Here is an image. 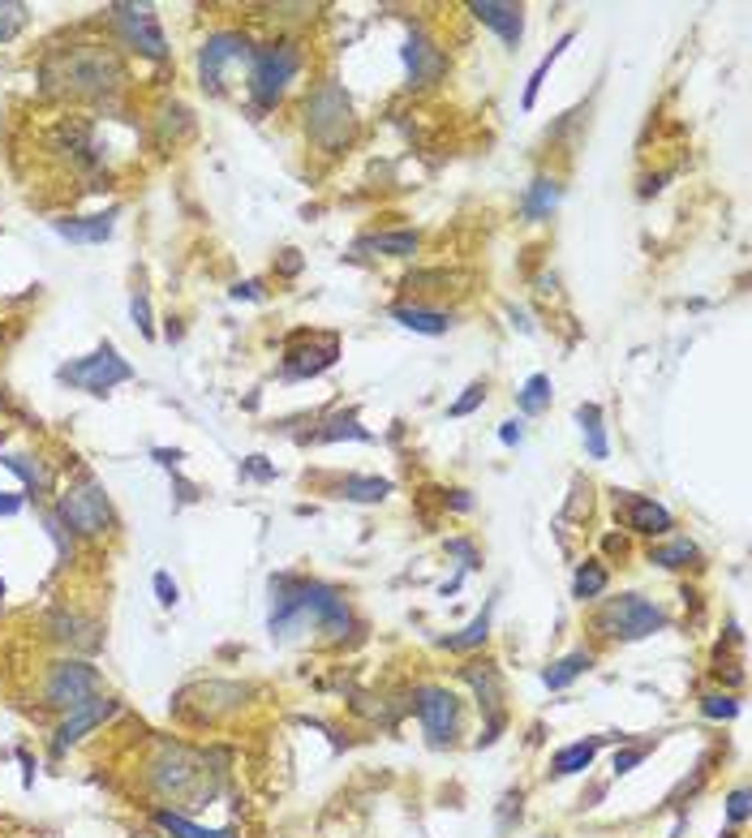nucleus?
I'll return each mask as SVG.
<instances>
[{
    "label": "nucleus",
    "instance_id": "nucleus-7",
    "mask_svg": "<svg viewBox=\"0 0 752 838\" xmlns=\"http://www.w3.org/2000/svg\"><path fill=\"white\" fill-rule=\"evenodd\" d=\"M56 379L70 383V388H78V392L104 396V392H113L117 383H129V379H134V365L120 358L113 344H99L91 358H78V361H70V365H61Z\"/></svg>",
    "mask_w": 752,
    "mask_h": 838
},
{
    "label": "nucleus",
    "instance_id": "nucleus-9",
    "mask_svg": "<svg viewBox=\"0 0 752 838\" xmlns=\"http://www.w3.org/2000/svg\"><path fill=\"white\" fill-rule=\"evenodd\" d=\"M250 56H254V47L250 40L241 35V31H215V35H206V43L199 47V78L206 91H224V70L229 65H250Z\"/></svg>",
    "mask_w": 752,
    "mask_h": 838
},
{
    "label": "nucleus",
    "instance_id": "nucleus-40",
    "mask_svg": "<svg viewBox=\"0 0 752 838\" xmlns=\"http://www.w3.org/2000/svg\"><path fill=\"white\" fill-rule=\"evenodd\" d=\"M156 594H159V606H177V581H172L168 572H156Z\"/></svg>",
    "mask_w": 752,
    "mask_h": 838
},
{
    "label": "nucleus",
    "instance_id": "nucleus-4",
    "mask_svg": "<svg viewBox=\"0 0 752 838\" xmlns=\"http://www.w3.org/2000/svg\"><path fill=\"white\" fill-rule=\"evenodd\" d=\"M301 70V52L297 43H267V47H254L250 56V99L258 108H276L279 95L288 91V82L297 78Z\"/></svg>",
    "mask_w": 752,
    "mask_h": 838
},
{
    "label": "nucleus",
    "instance_id": "nucleus-8",
    "mask_svg": "<svg viewBox=\"0 0 752 838\" xmlns=\"http://www.w3.org/2000/svg\"><path fill=\"white\" fill-rule=\"evenodd\" d=\"M95 692H99V671L91 662H78V658L52 662V671L43 679V701L52 710H74L82 701H91Z\"/></svg>",
    "mask_w": 752,
    "mask_h": 838
},
{
    "label": "nucleus",
    "instance_id": "nucleus-26",
    "mask_svg": "<svg viewBox=\"0 0 752 838\" xmlns=\"http://www.w3.org/2000/svg\"><path fill=\"white\" fill-rule=\"evenodd\" d=\"M392 495V481L388 478H345L340 481V499L349 503H379Z\"/></svg>",
    "mask_w": 752,
    "mask_h": 838
},
{
    "label": "nucleus",
    "instance_id": "nucleus-35",
    "mask_svg": "<svg viewBox=\"0 0 752 838\" xmlns=\"http://www.w3.org/2000/svg\"><path fill=\"white\" fill-rule=\"evenodd\" d=\"M22 22H27V4H0V40H13Z\"/></svg>",
    "mask_w": 752,
    "mask_h": 838
},
{
    "label": "nucleus",
    "instance_id": "nucleus-19",
    "mask_svg": "<svg viewBox=\"0 0 752 838\" xmlns=\"http://www.w3.org/2000/svg\"><path fill=\"white\" fill-rule=\"evenodd\" d=\"M392 319L417 336H447L452 331V315L443 310H426V306H392Z\"/></svg>",
    "mask_w": 752,
    "mask_h": 838
},
{
    "label": "nucleus",
    "instance_id": "nucleus-21",
    "mask_svg": "<svg viewBox=\"0 0 752 838\" xmlns=\"http://www.w3.org/2000/svg\"><path fill=\"white\" fill-rule=\"evenodd\" d=\"M554 206H559V181L538 177V181L525 190V199H520V215H525V220H547Z\"/></svg>",
    "mask_w": 752,
    "mask_h": 838
},
{
    "label": "nucleus",
    "instance_id": "nucleus-14",
    "mask_svg": "<svg viewBox=\"0 0 752 838\" xmlns=\"http://www.w3.org/2000/svg\"><path fill=\"white\" fill-rule=\"evenodd\" d=\"M469 13H474L481 26H490L508 47H516L520 35H525V9L512 4V0H474Z\"/></svg>",
    "mask_w": 752,
    "mask_h": 838
},
{
    "label": "nucleus",
    "instance_id": "nucleus-22",
    "mask_svg": "<svg viewBox=\"0 0 752 838\" xmlns=\"http://www.w3.org/2000/svg\"><path fill=\"white\" fill-rule=\"evenodd\" d=\"M357 254H388V258H413L417 237L413 233H374V237L357 241Z\"/></svg>",
    "mask_w": 752,
    "mask_h": 838
},
{
    "label": "nucleus",
    "instance_id": "nucleus-34",
    "mask_svg": "<svg viewBox=\"0 0 752 838\" xmlns=\"http://www.w3.org/2000/svg\"><path fill=\"white\" fill-rule=\"evenodd\" d=\"M701 714H706V719H735V714H740V701L727 697V692H710V697L701 701Z\"/></svg>",
    "mask_w": 752,
    "mask_h": 838
},
{
    "label": "nucleus",
    "instance_id": "nucleus-31",
    "mask_svg": "<svg viewBox=\"0 0 752 838\" xmlns=\"http://www.w3.org/2000/svg\"><path fill=\"white\" fill-rule=\"evenodd\" d=\"M568 43H572V31H568V35H563V40H559V43H554L551 52H547V56L538 61V70L529 74V86H525V108H533V99H538V91H542V82H547V74H551V65H554V61H559V56H563V47H568Z\"/></svg>",
    "mask_w": 752,
    "mask_h": 838
},
{
    "label": "nucleus",
    "instance_id": "nucleus-37",
    "mask_svg": "<svg viewBox=\"0 0 752 838\" xmlns=\"http://www.w3.org/2000/svg\"><path fill=\"white\" fill-rule=\"evenodd\" d=\"M649 757V744H636V749H624V753H615V774H628L636 770L640 761Z\"/></svg>",
    "mask_w": 752,
    "mask_h": 838
},
{
    "label": "nucleus",
    "instance_id": "nucleus-11",
    "mask_svg": "<svg viewBox=\"0 0 752 838\" xmlns=\"http://www.w3.org/2000/svg\"><path fill=\"white\" fill-rule=\"evenodd\" d=\"M113 22H117L120 40L129 43L134 52H142L151 61L168 56V40L159 31V18L151 4H113Z\"/></svg>",
    "mask_w": 752,
    "mask_h": 838
},
{
    "label": "nucleus",
    "instance_id": "nucleus-2",
    "mask_svg": "<svg viewBox=\"0 0 752 838\" xmlns=\"http://www.w3.org/2000/svg\"><path fill=\"white\" fill-rule=\"evenodd\" d=\"M43 82H47V91H65V95H104L120 82V65L108 47L82 43V47L52 56L43 65Z\"/></svg>",
    "mask_w": 752,
    "mask_h": 838
},
{
    "label": "nucleus",
    "instance_id": "nucleus-17",
    "mask_svg": "<svg viewBox=\"0 0 752 838\" xmlns=\"http://www.w3.org/2000/svg\"><path fill=\"white\" fill-rule=\"evenodd\" d=\"M113 224H117V211L108 215H78V220H52V229L65 241H78V245H99V241L113 237Z\"/></svg>",
    "mask_w": 752,
    "mask_h": 838
},
{
    "label": "nucleus",
    "instance_id": "nucleus-39",
    "mask_svg": "<svg viewBox=\"0 0 752 838\" xmlns=\"http://www.w3.org/2000/svg\"><path fill=\"white\" fill-rule=\"evenodd\" d=\"M129 310H134V319H138V327H142V336H156V327H151V301H147L142 293L129 301Z\"/></svg>",
    "mask_w": 752,
    "mask_h": 838
},
{
    "label": "nucleus",
    "instance_id": "nucleus-27",
    "mask_svg": "<svg viewBox=\"0 0 752 838\" xmlns=\"http://www.w3.org/2000/svg\"><path fill=\"white\" fill-rule=\"evenodd\" d=\"M606 581H611V576H606V567L590 559V563H581V567H576V576H572V594H576L581 602H590V598H597V594L606 590Z\"/></svg>",
    "mask_w": 752,
    "mask_h": 838
},
{
    "label": "nucleus",
    "instance_id": "nucleus-24",
    "mask_svg": "<svg viewBox=\"0 0 752 838\" xmlns=\"http://www.w3.org/2000/svg\"><path fill=\"white\" fill-rule=\"evenodd\" d=\"M576 422H581V435H585V447L594 460H606V431H602V409L597 404H576Z\"/></svg>",
    "mask_w": 752,
    "mask_h": 838
},
{
    "label": "nucleus",
    "instance_id": "nucleus-23",
    "mask_svg": "<svg viewBox=\"0 0 752 838\" xmlns=\"http://www.w3.org/2000/svg\"><path fill=\"white\" fill-rule=\"evenodd\" d=\"M590 667H594V654H585V649H576V654H568V658H559L554 667H547V671H542V683H547V688H554V692H559V688H568L572 679H581V676H585Z\"/></svg>",
    "mask_w": 752,
    "mask_h": 838
},
{
    "label": "nucleus",
    "instance_id": "nucleus-18",
    "mask_svg": "<svg viewBox=\"0 0 752 838\" xmlns=\"http://www.w3.org/2000/svg\"><path fill=\"white\" fill-rule=\"evenodd\" d=\"M465 683L477 692V706H481L490 719H499V701H504V679H499V671H495L490 662H474V667H465Z\"/></svg>",
    "mask_w": 752,
    "mask_h": 838
},
{
    "label": "nucleus",
    "instance_id": "nucleus-13",
    "mask_svg": "<svg viewBox=\"0 0 752 838\" xmlns=\"http://www.w3.org/2000/svg\"><path fill=\"white\" fill-rule=\"evenodd\" d=\"M443 70H447V56H443L422 31H413V35L404 40V74H409V86H417V91H422V86H435V82L443 78Z\"/></svg>",
    "mask_w": 752,
    "mask_h": 838
},
{
    "label": "nucleus",
    "instance_id": "nucleus-16",
    "mask_svg": "<svg viewBox=\"0 0 752 838\" xmlns=\"http://www.w3.org/2000/svg\"><path fill=\"white\" fill-rule=\"evenodd\" d=\"M624 508H628V529H636V533L663 538V533H671V529H675L671 512H667L663 503L645 499V495H624Z\"/></svg>",
    "mask_w": 752,
    "mask_h": 838
},
{
    "label": "nucleus",
    "instance_id": "nucleus-25",
    "mask_svg": "<svg viewBox=\"0 0 752 838\" xmlns=\"http://www.w3.org/2000/svg\"><path fill=\"white\" fill-rule=\"evenodd\" d=\"M156 826L168 838H233L229 830H202V826H194L190 817L172 813V808H156Z\"/></svg>",
    "mask_w": 752,
    "mask_h": 838
},
{
    "label": "nucleus",
    "instance_id": "nucleus-12",
    "mask_svg": "<svg viewBox=\"0 0 752 838\" xmlns=\"http://www.w3.org/2000/svg\"><path fill=\"white\" fill-rule=\"evenodd\" d=\"M117 714V701L113 697H91V701H82V706H74V710H65V719H61V726H56V740H52V749L56 753H65V749H74L86 731H95L99 722H108Z\"/></svg>",
    "mask_w": 752,
    "mask_h": 838
},
{
    "label": "nucleus",
    "instance_id": "nucleus-41",
    "mask_svg": "<svg viewBox=\"0 0 752 838\" xmlns=\"http://www.w3.org/2000/svg\"><path fill=\"white\" fill-rule=\"evenodd\" d=\"M520 439H525V426H520V422H504V426H499V443L516 447Z\"/></svg>",
    "mask_w": 752,
    "mask_h": 838
},
{
    "label": "nucleus",
    "instance_id": "nucleus-15",
    "mask_svg": "<svg viewBox=\"0 0 752 838\" xmlns=\"http://www.w3.org/2000/svg\"><path fill=\"white\" fill-rule=\"evenodd\" d=\"M340 358V340L336 336H310V349H288L284 358V374L288 379H306V374H322L331 361Z\"/></svg>",
    "mask_w": 752,
    "mask_h": 838
},
{
    "label": "nucleus",
    "instance_id": "nucleus-42",
    "mask_svg": "<svg viewBox=\"0 0 752 838\" xmlns=\"http://www.w3.org/2000/svg\"><path fill=\"white\" fill-rule=\"evenodd\" d=\"M22 508V495H9V490H0V517H13Z\"/></svg>",
    "mask_w": 752,
    "mask_h": 838
},
{
    "label": "nucleus",
    "instance_id": "nucleus-3",
    "mask_svg": "<svg viewBox=\"0 0 752 838\" xmlns=\"http://www.w3.org/2000/svg\"><path fill=\"white\" fill-rule=\"evenodd\" d=\"M306 134L322 151H340L353 138V104L336 78H322L306 99Z\"/></svg>",
    "mask_w": 752,
    "mask_h": 838
},
{
    "label": "nucleus",
    "instance_id": "nucleus-6",
    "mask_svg": "<svg viewBox=\"0 0 752 838\" xmlns=\"http://www.w3.org/2000/svg\"><path fill=\"white\" fill-rule=\"evenodd\" d=\"M56 524H70L82 538H95L113 524V503H108V490L95 478H82L78 486H70L56 503Z\"/></svg>",
    "mask_w": 752,
    "mask_h": 838
},
{
    "label": "nucleus",
    "instance_id": "nucleus-32",
    "mask_svg": "<svg viewBox=\"0 0 752 838\" xmlns=\"http://www.w3.org/2000/svg\"><path fill=\"white\" fill-rule=\"evenodd\" d=\"M486 633H490V606L477 615L469 628H460L456 637H443V649H456V654H460V649H474V645L486 640Z\"/></svg>",
    "mask_w": 752,
    "mask_h": 838
},
{
    "label": "nucleus",
    "instance_id": "nucleus-33",
    "mask_svg": "<svg viewBox=\"0 0 752 838\" xmlns=\"http://www.w3.org/2000/svg\"><path fill=\"white\" fill-rule=\"evenodd\" d=\"M4 465H9V469H13L18 478L27 481V490H31V495H35V490H43V486H47V474H43L40 465H31L27 456H4Z\"/></svg>",
    "mask_w": 752,
    "mask_h": 838
},
{
    "label": "nucleus",
    "instance_id": "nucleus-29",
    "mask_svg": "<svg viewBox=\"0 0 752 838\" xmlns=\"http://www.w3.org/2000/svg\"><path fill=\"white\" fill-rule=\"evenodd\" d=\"M318 439L322 443H336V439H357V443H366L370 439V431L357 422V413H336L322 431H318Z\"/></svg>",
    "mask_w": 752,
    "mask_h": 838
},
{
    "label": "nucleus",
    "instance_id": "nucleus-1",
    "mask_svg": "<svg viewBox=\"0 0 752 838\" xmlns=\"http://www.w3.org/2000/svg\"><path fill=\"white\" fill-rule=\"evenodd\" d=\"M310 628L327 633L331 640L349 637V628H353L349 602L322 581L276 576L272 581V637L288 640L297 633H310Z\"/></svg>",
    "mask_w": 752,
    "mask_h": 838
},
{
    "label": "nucleus",
    "instance_id": "nucleus-30",
    "mask_svg": "<svg viewBox=\"0 0 752 838\" xmlns=\"http://www.w3.org/2000/svg\"><path fill=\"white\" fill-rule=\"evenodd\" d=\"M516 404H520V413H542L547 404H551V374H533L525 388H520V396H516Z\"/></svg>",
    "mask_w": 752,
    "mask_h": 838
},
{
    "label": "nucleus",
    "instance_id": "nucleus-38",
    "mask_svg": "<svg viewBox=\"0 0 752 838\" xmlns=\"http://www.w3.org/2000/svg\"><path fill=\"white\" fill-rule=\"evenodd\" d=\"M727 817L735 821V826H744L749 821V792L740 787V792H731V799H727Z\"/></svg>",
    "mask_w": 752,
    "mask_h": 838
},
{
    "label": "nucleus",
    "instance_id": "nucleus-36",
    "mask_svg": "<svg viewBox=\"0 0 752 838\" xmlns=\"http://www.w3.org/2000/svg\"><path fill=\"white\" fill-rule=\"evenodd\" d=\"M481 400H486V388H481V383H469V388H465V396L456 400L447 413H452V417H465V413H474Z\"/></svg>",
    "mask_w": 752,
    "mask_h": 838
},
{
    "label": "nucleus",
    "instance_id": "nucleus-28",
    "mask_svg": "<svg viewBox=\"0 0 752 838\" xmlns=\"http://www.w3.org/2000/svg\"><path fill=\"white\" fill-rule=\"evenodd\" d=\"M692 559H697V547L688 538H671V542L649 551V563H658V567H688Z\"/></svg>",
    "mask_w": 752,
    "mask_h": 838
},
{
    "label": "nucleus",
    "instance_id": "nucleus-20",
    "mask_svg": "<svg viewBox=\"0 0 752 838\" xmlns=\"http://www.w3.org/2000/svg\"><path fill=\"white\" fill-rule=\"evenodd\" d=\"M597 749H602V740H576V744H563L559 753L551 757V774L554 778H568V774H581V770H590L597 757Z\"/></svg>",
    "mask_w": 752,
    "mask_h": 838
},
{
    "label": "nucleus",
    "instance_id": "nucleus-5",
    "mask_svg": "<svg viewBox=\"0 0 752 838\" xmlns=\"http://www.w3.org/2000/svg\"><path fill=\"white\" fill-rule=\"evenodd\" d=\"M667 628V615L640 594H619L597 611V633L615 640H645Z\"/></svg>",
    "mask_w": 752,
    "mask_h": 838
},
{
    "label": "nucleus",
    "instance_id": "nucleus-10",
    "mask_svg": "<svg viewBox=\"0 0 752 838\" xmlns=\"http://www.w3.org/2000/svg\"><path fill=\"white\" fill-rule=\"evenodd\" d=\"M413 710H417V719H422L426 735L435 744H452L456 740V731H460V701H456V692H447L438 683H422V688H413Z\"/></svg>",
    "mask_w": 752,
    "mask_h": 838
}]
</instances>
